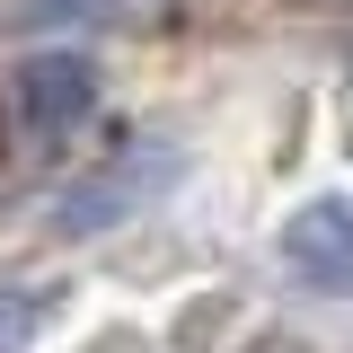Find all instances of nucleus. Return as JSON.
<instances>
[{
  "mask_svg": "<svg viewBox=\"0 0 353 353\" xmlns=\"http://www.w3.org/2000/svg\"><path fill=\"white\" fill-rule=\"evenodd\" d=\"M168 176H176V150H124L115 168H97L88 185H71V194L53 203V221H62V230H106V221H124L132 203H150Z\"/></svg>",
  "mask_w": 353,
  "mask_h": 353,
  "instance_id": "obj_3",
  "label": "nucleus"
},
{
  "mask_svg": "<svg viewBox=\"0 0 353 353\" xmlns=\"http://www.w3.org/2000/svg\"><path fill=\"white\" fill-rule=\"evenodd\" d=\"M0 159H9V124H0Z\"/></svg>",
  "mask_w": 353,
  "mask_h": 353,
  "instance_id": "obj_5",
  "label": "nucleus"
},
{
  "mask_svg": "<svg viewBox=\"0 0 353 353\" xmlns=\"http://www.w3.org/2000/svg\"><path fill=\"white\" fill-rule=\"evenodd\" d=\"M283 265L309 292H353V203L345 194H318L283 221Z\"/></svg>",
  "mask_w": 353,
  "mask_h": 353,
  "instance_id": "obj_2",
  "label": "nucleus"
},
{
  "mask_svg": "<svg viewBox=\"0 0 353 353\" xmlns=\"http://www.w3.org/2000/svg\"><path fill=\"white\" fill-rule=\"evenodd\" d=\"M36 318H44V301H36V292L0 283V353H27V345H36Z\"/></svg>",
  "mask_w": 353,
  "mask_h": 353,
  "instance_id": "obj_4",
  "label": "nucleus"
},
{
  "mask_svg": "<svg viewBox=\"0 0 353 353\" xmlns=\"http://www.w3.org/2000/svg\"><path fill=\"white\" fill-rule=\"evenodd\" d=\"M9 106L36 141H71L97 115V62L88 53H27L18 80H9Z\"/></svg>",
  "mask_w": 353,
  "mask_h": 353,
  "instance_id": "obj_1",
  "label": "nucleus"
}]
</instances>
